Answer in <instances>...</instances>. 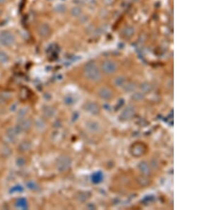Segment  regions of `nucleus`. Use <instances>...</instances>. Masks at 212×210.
I'll return each instance as SVG.
<instances>
[{
  "label": "nucleus",
  "mask_w": 212,
  "mask_h": 210,
  "mask_svg": "<svg viewBox=\"0 0 212 210\" xmlns=\"http://www.w3.org/2000/svg\"><path fill=\"white\" fill-rule=\"evenodd\" d=\"M83 75L88 80L98 82L102 79L101 71L94 62H88L83 67Z\"/></svg>",
  "instance_id": "nucleus-1"
},
{
  "label": "nucleus",
  "mask_w": 212,
  "mask_h": 210,
  "mask_svg": "<svg viewBox=\"0 0 212 210\" xmlns=\"http://www.w3.org/2000/svg\"><path fill=\"white\" fill-rule=\"evenodd\" d=\"M16 42L14 35L8 30H3L0 32V44L4 47L12 46Z\"/></svg>",
  "instance_id": "nucleus-2"
},
{
  "label": "nucleus",
  "mask_w": 212,
  "mask_h": 210,
  "mask_svg": "<svg viewBox=\"0 0 212 210\" xmlns=\"http://www.w3.org/2000/svg\"><path fill=\"white\" fill-rule=\"evenodd\" d=\"M71 166V160L67 155H62L57 159L56 166L60 172H66L69 169Z\"/></svg>",
  "instance_id": "nucleus-3"
},
{
  "label": "nucleus",
  "mask_w": 212,
  "mask_h": 210,
  "mask_svg": "<svg viewBox=\"0 0 212 210\" xmlns=\"http://www.w3.org/2000/svg\"><path fill=\"white\" fill-rule=\"evenodd\" d=\"M101 71L106 74H112L117 69V65L115 62L111 60H105L101 64Z\"/></svg>",
  "instance_id": "nucleus-4"
},
{
  "label": "nucleus",
  "mask_w": 212,
  "mask_h": 210,
  "mask_svg": "<svg viewBox=\"0 0 212 210\" xmlns=\"http://www.w3.org/2000/svg\"><path fill=\"white\" fill-rule=\"evenodd\" d=\"M32 121L28 118H21L19 120L17 125H16V127L18 132H27L30 129L32 126Z\"/></svg>",
  "instance_id": "nucleus-5"
},
{
  "label": "nucleus",
  "mask_w": 212,
  "mask_h": 210,
  "mask_svg": "<svg viewBox=\"0 0 212 210\" xmlns=\"http://www.w3.org/2000/svg\"><path fill=\"white\" fill-rule=\"evenodd\" d=\"M51 33V28L47 23H42L38 27V34L42 38H46Z\"/></svg>",
  "instance_id": "nucleus-6"
},
{
  "label": "nucleus",
  "mask_w": 212,
  "mask_h": 210,
  "mask_svg": "<svg viewBox=\"0 0 212 210\" xmlns=\"http://www.w3.org/2000/svg\"><path fill=\"white\" fill-rule=\"evenodd\" d=\"M86 128L87 131L94 134L99 133L102 130L101 125L97 122L92 121V120L88 121L86 123Z\"/></svg>",
  "instance_id": "nucleus-7"
},
{
  "label": "nucleus",
  "mask_w": 212,
  "mask_h": 210,
  "mask_svg": "<svg viewBox=\"0 0 212 210\" xmlns=\"http://www.w3.org/2000/svg\"><path fill=\"white\" fill-rule=\"evenodd\" d=\"M145 147L141 143H136L132 147V154L135 156H140L144 153Z\"/></svg>",
  "instance_id": "nucleus-8"
},
{
  "label": "nucleus",
  "mask_w": 212,
  "mask_h": 210,
  "mask_svg": "<svg viewBox=\"0 0 212 210\" xmlns=\"http://www.w3.org/2000/svg\"><path fill=\"white\" fill-rule=\"evenodd\" d=\"M84 108L87 112H90L93 115H97L99 112V111H100L99 106H98L96 103H94V102H88V103H86Z\"/></svg>",
  "instance_id": "nucleus-9"
},
{
  "label": "nucleus",
  "mask_w": 212,
  "mask_h": 210,
  "mask_svg": "<svg viewBox=\"0 0 212 210\" xmlns=\"http://www.w3.org/2000/svg\"><path fill=\"white\" fill-rule=\"evenodd\" d=\"M98 95L102 99L109 100L112 97V92L109 88L108 87H102L99 89Z\"/></svg>",
  "instance_id": "nucleus-10"
},
{
  "label": "nucleus",
  "mask_w": 212,
  "mask_h": 210,
  "mask_svg": "<svg viewBox=\"0 0 212 210\" xmlns=\"http://www.w3.org/2000/svg\"><path fill=\"white\" fill-rule=\"evenodd\" d=\"M135 113V111L132 107H127L122 113V117L124 119L129 120V118H132Z\"/></svg>",
  "instance_id": "nucleus-11"
},
{
  "label": "nucleus",
  "mask_w": 212,
  "mask_h": 210,
  "mask_svg": "<svg viewBox=\"0 0 212 210\" xmlns=\"http://www.w3.org/2000/svg\"><path fill=\"white\" fill-rule=\"evenodd\" d=\"M70 13L74 17L79 18L83 14V10H82V9L81 7H77V6H74V7H73L70 9Z\"/></svg>",
  "instance_id": "nucleus-12"
},
{
  "label": "nucleus",
  "mask_w": 212,
  "mask_h": 210,
  "mask_svg": "<svg viewBox=\"0 0 212 210\" xmlns=\"http://www.w3.org/2000/svg\"><path fill=\"white\" fill-rule=\"evenodd\" d=\"M18 133H19V132H18L17 129L13 128V127H9L7 131V137L11 140H14L16 138V137H17Z\"/></svg>",
  "instance_id": "nucleus-13"
},
{
  "label": "nucleus",
  "mask_w": 212,
  "mask_h": 210,
  "mask_svg": "<svg viewBox=\"0 0 212 210\" xmlns=\"http://www.w3.org/2000/svg\"><path fill=\"white\" fill-rule=\"evenodd\" d=\"M15 205L17 208L22 209H26L28 208V202L26 199L24 198H19L16 200Z\"/></svg>",
  "instance_id": "nucleus-14"
},
{
  "label": "nucleus",
  "mask_w": 212,
  "mask_h": 210,
  "mask_svg": "<svg viewBox=\"0 0 212 210\" xmlns=\"http://www.w3.org/2000/svg\"><path fill=\"white\" fill-rule=\"evenodd\" d=\"M10 60V57L9 55L4 51H0V64L6 65Z\"/></svg>",
  "instance_id": "nucleus-15"
},
{
  "label": "nucleus",
  "mask_w": 212,
  "mask_h": 210,
  "mask_svg": "<svg viewBox=\"0 0 212 210\" xmlns=\"http://www.w3.org/2000/svg\"><path fill=\"white\" fill-rule=\"evenodd\" d=\"M67 9V7L64 4H57L55 6L54 10L55 11L58 13H63Z\"/></svg>",
  "instance_id": "nucleus-16"
},
{
  "label": "nucleus",
  "mask_w": 212,
  "mask_h": 210,
  "mask_svg": "<svg viewBox=\"0 0 212 210\" xmlns=\"http://www.w3.org/2000/svg\"><path fill=\"white\" fill-rule=\"evenodd\" d=\"M55 113V110L54 108L51 107H45L43 108V114L45 117L48 118H51Z\"/></svg>",
  "instance_id": "nucleus-17"
},
{
  "label": "nucleus",
  "mask_w": 212,
  "mask_h": 210,
  "mask_svg": "<svg viewBox=\"0 0 212 210\" xmlns=\"http://www.w3.org/2000/svg\"><path fill=\"white\" fill-rule=\"evenodd\" d=\"M122 33L125 36L129 38L132 36H133V34L135 33V28L132 26H127L126 28L123 29Z\"/></svg>",
  "instance_id": "nucleus-18"
},
{
  "label": "nucleus",
  "mask_w": 212,
  "mask_h": 210,
  "mask_svg": "<svg viewBox=\"0 0 212 210\" xmlns=\"http://www.w3.org/2000/svg\"><path fill=\"white\" fill-rule=\"evenodd\" d=\"M30 149V143L28 142V141H24L19 146V149L23 151H26Z\"/></svg>",
  "instance_id": "nucleus-19"
},
{
  "label": "nucleus",
  "mask_w": 212,
  "mask_h": 210,
  "mask_svg": "<svg viewBox=\"0 0 212 210\" xmlns=\"http://www.w3.org/2000/svg\"><path fill=\"white\" fill-rule=\"evenodd\" d=\"M29 111V109L28 107H23L22 108H21L18 112V115H19V118H25L27 115H28V112Z\"/></svg>",
  "instance_id": "nucleus-20"
},
{
  "label": "nucleus",
  "mask_w": 212,
  "mask_h": 210,
  "mask_svg": "<svg viewBox=\"0 0 212 210\" xmlns=\"http://www.w3.org/2000/svg\"><path fill=\"white\" fill-rule=\"evenodd\" d=\"M141 166H142V168H140V170H141V171L143 172V173H144V174H147V173H149V166L147 165V164H146V163L143 162L141 163Z\"/></svg>",
  "instance_id": "nucleus-21"
},
{
  "label": "nucleus",
  "mask_w": 212,
  "mask_h": 210,
  "mask_svg": "<svg viewBox=\"0 0 212 210\" xmlns=\"http://www.w3.org/2000/svg\"><path fill=\"white\" fill-rule=\"evenodd\" d=\"M27 186L30 190H36L37 188V183L33 181H29L27 183Z\"/></svg>",
  "instance_id": "nucleus-22"
},
{
  "label": "nucleus",
  "mask_w": 212,
  "mask_h": 210,
  "mask_svg": "<svg viewBox=\"0 0 212 210\" xmlns=\"http://www.w3.org/2000/svg\"><path fill=\"white\" fill-rule=\"evenodd\" d=\"M25 163L26 161L24 160V158H18L17 159V165L19 166H24L25 165Z\"/></svg>",
  "instance_id": "nucleus-23"
},
{
  "label": "nucleus",
  "mask_w": 212,
  "mask_h": 210,
  "mask_svg": "<svg viewBox=\"0 0 212 210\" xmlns=\"http://www.w3.org/2000/svg\"><path fill=\"white\" fill-rule=\"evenodd\" d=\"M7 0H0V5H3V4H5L7 3Z\"/></svg>",
  "instance_id": "nucleus-24"
},
{
  "label": "nucleus",
  "mask_w": 212,
  "mask_h": 210,
  "mask_svg": "<svg viewBox=\"0 0 212 210\" xmlns=\"http://www.w3.org/2000/svg\"><path fill=\"white\" fill-rule=\"evenodd\" d=\"M113 1H114V0H104L105 2H106V4H108L112 3V2H113Z\"/></svg>",
  "instance_id": "nucleus-25"
},
{
  "label": "nucleus",
  "mask_w": 212,
  "mask_h": 210,
  "mask_svg": "<svg viewBox=\"0 0 212 210\" xmlns=\"http://www.w3.org/2000/svg\"><path fill=\"white\" fill-rule=\"evenodd\" d=\"M1 9H0V14H1Z\"/></svg>",
  "instance_id": "nucleus-26"
}]
</instances>
